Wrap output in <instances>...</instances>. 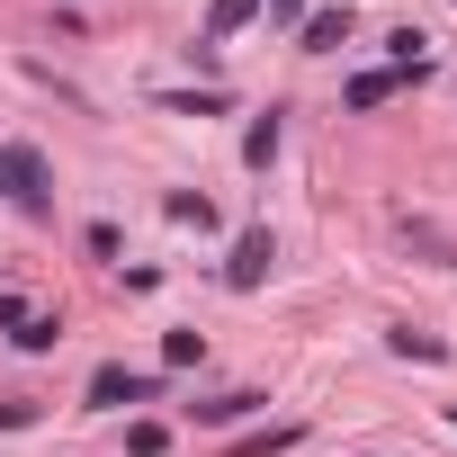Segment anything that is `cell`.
<instances>
[{
    "mask_svg": "<svg viewBox=\"0 0 457 457\" xmlns=\"http://www.w3.org/2000/svg\"><path fill=\"white\" fill-rule=\"evenodd\" d=\"M270 395H252V386H234V395H206V403H188L197 412V430H234V421H252Z\"/></svg>",
    "mask_w": 457,
    "mask_h": 457,
    "instance_id": "2",
    "label": "cell"
},
{
    "mask_svg": "<svg viewBox=\"0 0 457 457\" xmlns=\"http://www.w3.org/2000/svg\"><path fill=\"white\" fill-rule=\"evenodd\" d=\"M341 37H350V10H314L305 19V54H332Z\"/></svg>",
    "mask_w": 457,
    "mask_h": 457,
    "instance_id": "5",
    "label": "cell"
},
{
    "mask_svg": "<svg viewBox=\"0 0 457 457\" xmlns=\"http://www.w3.org/2000/svg\"><path fill=\"white\" fill-rule=\"evenodd\" d=\"M162 359H170V368H197V359H206V332H170Z\"/></svg>",
    "mask_w": 457,
    "mask_h": 457,
    "instance_id": "10",
    "label": "cell"
},
{
    "mask_svg": "<svg viewBox=\"0 0 457 457\" xmlns=\"http://www.w3.org/2000/svg\"><path fill=\"white\" fill-rule=\"evenodd\" d=\"M162 108H179V117H215V90H197V99H188V90H162Z\"/></svg>",
    "mask_w": 457,
    "mask_h": 457,
    "instance_id": "12",
    "label": "cell"
},
{
    "mask_svg": "<svg viewBox=\"0 0 457 457\" xmlns=\"http://www.w3.org/2000/svg\"><path fill=\"white\" fill-rule=\"evenodd\" d=\"M243 162H252V170H270V162H278V108H270L252 135H243Z\"/></svg>",
    "mask_w": 457,
    "mask_h": 457,
    "instance_id": "7",
    "label": "cell"
},
{
    "mask_svg": "<svg viewBox=\"0 0 457 457\" xmlns=\"http://www.w3.org/2000/svg\"><path fill=\"white\" fill-rule=\"evenodd\" d=\"M395 90H403V72L386 63V72H359V81H350L341 99H350V108H377V99H395Z\"/></svg>",
    "mask_w": 457,
    "mask_h": 457,
    "instance_id": "6",
    "label": "cell"
},
{
    "mask_svg": "<svg viewBox=\"0 0 457 457\" xmlns=\"http://www.w3.org/2000/svg\"><path fill=\"white\" fill-rule=\"evenodd\" d=\"M0 188H10V153H0Z\"/></svg>",
    "mask_w": 457,
    "mask_h": 457,
    "instance_id": "16",
    "label": "cell"
},
{
    "mask_svg": "<svg viewBox=\"0 0 457 457\" xmlns=\"http://www.w3.org/2000/svg\"><path fill=\"white\" fill-rule=\"evenodd\" d=\"M10 341H19V350H54V341H63V323H54V314H28Z\"/></svg>",
    "mask_w": 457,
    "mask_h": 457,
    "instance_id": "9",
    "label": "cell"
},
{
    "mask_svg": "<svg viewBox=\"0 0 457 457\" xmlns=\"http://www.w3.org/2000/svg\"><path fill=\"white\" fill-rule=\"evenodd\" d=\"M153 395H162V377H135V368H117V359L90 377V412H126V403H153Z\"/></svg>",
    "mask_w": 457,
    "mask_h": 457,
    "instance_id": "1",
    "label": "cell"
},
{
    "mask_svg": "<svg viewBox=\"0 0 457 457\" xmlns=\"http://www.w3.org/2000/svg\"><path fill=\"white\" fill-rule=\"evenodd\" d=\"M270 261H278V243H270V224H252V234L234 243V270H224V278H234V287H261V278H270Z\"/></svg>",
    "mask_w": 457,
    "mask_h": 457,
    "instance_id": "3",
    "label": "cell"
},
{
    "mask_svg": "<svg viewBox=\"0 0 457 457\" xmlns=\"http://www.w3.org/2000/svg\"><path fill=\"white\" fill-rule=\"evenodd\" d=\"M170 215H179V224H197V234H206V224H215V206H206V197H188V188L170 197Z\"/></svg>",
    "mask_w": 457,
    "mask_h": 457,
    "instance_id": "11",
    "label": "cell"
},
{
    "mask_svg": "<svg viewBox=\"0 0 457 457\" xmlns=\"http://www.w3.org/2000/svg\"><path fill=\"white\" fill-rule=\"evenodd\" d=\"M287 439H296V421H278V430H252V439H243V457H270V448H287Z\"/></svg>",
    "mask_w": 457,
    "mask_h": 457,
    "instance_id": "14",
    "label": "cell"
},
{
    "mask_svg": "<svg viewBox=\"0 0 457 457\" xmlns=\"http://www.w3.org/2000/svg\"><path fill=\"white\" fill-rule=\"evenodd\" d=\"M252 19H261V0H215V10H206V54H215L224 37H243Z\"/></svg>",
    "mask_w": 457,
    "mask_h": 457,
    "instance_id": "4",
    "label": "cell"
},
{
    "mask_svg": "<svg viewBox=\"0 0 457 457\" xmlns=\"http://www.w3.org/2000/svg\"><path fill=\"white\" fill-rule=\"evenodd\" d=\"M162 439H170L162 421H135V430H126V448H135V457H162Z\"/></svg>",
    "mask_w": 457,
    "mask_h": 457,
    "instance_id": "13",
    "label": "cell"
},
{
    "mask_svg": "<svg viewBox=\"0 0 457 457\" xmlns=\"http://www.w3.org/2000/svg\"><path fill=\"white\" fill-rule=\"evenodd\" d=\"M305 10H314V0H270V19H278V28H305Z\"/></svg>",
    "mask_w": 457,
    "mask_h": 457,
    "instance_id": "15",
    "label": "cell"
},
{
    "mask_svg": "<svg viewBox=\"0 0 457 457\" xmlns=\"http://www.w3.org/2000/svg\"><path fill=\"white\" fill-rule=\"evenodd\" d=\"M386 341H395V350H403V359H448V341H439V332H412V323H395V332H386Z\"/></svg>",
    "mask_w": 457,
    "mask_h": 457,
    "instance_id": "8",
    "label": "cell"
}]
</instances>
